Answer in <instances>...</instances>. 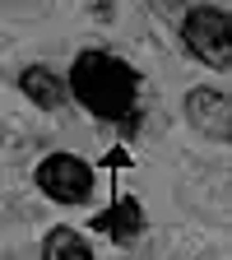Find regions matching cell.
<instances>
[{"label":"cell","instance_id":"cell-1","mask_svg":"<svg viewBox=\"0 0 232 260\" xmlns=\"http://www.w3.org/2000/svg\"><path fill=\"white\" fill-rule=\"evenodd\" d=\"M70 93L103 116V121H125L135 125V103H140V75L112 51H79L70 65Z\"/></svg>","mask_w":232,"mask_h":260},{"label":"cell","instance_id":"cell-2","mask_svg":"<svg viewBox=\"0 0 232 260\" xmlns=\"http://www.w3.org/2000/svg\"><path fill=\"white\" fill-rule=\"evenodd\" d=\"M181 42L195 51V60H205L209 70H227L232 65V23L214 5H195L181 19Z\"/></svg>","mask_w":232,"mask_h":260},{"label":"cell","instance_id":"cell-3","mask_svg":"<svg viewBox=\"0 0 232 260\" xmlns=\"http://www.w3.org/2000/svg\"><path fill=\"white\" fill-rule=\"evenodd\" d=\"M38 186L42 195H51L60 205H84L93 195V168L75 153H51L38 162Z\"/></svg>","mask_w":232,"mask_h":260},{"label":"cell","instance_id":"cell-4","mask_svg":"<svg viewBox=\"0 0 232 260\" xmlns=\"http://www.w3.org/2000/svg\"><path fill=\"white\" fill-rule=\"evenodd\" d=\"M186 121L209 140H232V103L218 88H190L186 93Z\"/></svg>","mask_w":232,"mask_h":260},{"label":"cell","instance_id":"cell-5","mask_svg":"<svg viewBox=\"0 0 232 260\" xmlns=\"http://www.w3.org/2000/svg\"><path fill=\"white\" fill-rule=\"evenodd\" d=\"M97 233H107L112 242H135L140 233H144V209H140V200L135 195H121V200L107 209V214H97Z\"/></svg>","mask_w":232,"mask_h":260},{"label":"cell","instance_id":"cell-6","mask_svg":"<svg viewBox=\"0 0 232 260\" xmlns=\"http://www.w3.org/2000/svg\"><path fill=\"white\" fill-rule=\"evenodd\" d=\"M19 88H23L38 107H47V112H56V107L65 103V79L51 75L47 65H28V70L19 75Z\"/></svg>","mask_w":232,"mask_h":260},{"label":"cell","instance_id":"cell-7","mask_svg":"<svg viewBox=\"0 0 232 260\" xmlns=\"http://www.w3.org/2000/svg\"><path fill=\"white\" fill-rule=\"evenodd\" d=\"M42 260H93V251L75 228H51L42 237Z\"/></svg>","mask_w":232,"mask_h":260}]
</instances>
